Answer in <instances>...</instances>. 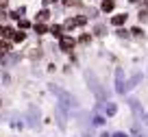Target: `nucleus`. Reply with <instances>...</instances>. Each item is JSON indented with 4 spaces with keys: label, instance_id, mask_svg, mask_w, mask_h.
I'll use <instances>...</instances> for the list:
<instances>
[{
    "label": "nucleus",
    "instance_id": "obj_1",
    "mask_svg": "<svg viewBox=\"0 0 148 137\" xmlns=\"http://www.w3.org/2000/svg\"><path fill=\"white\" fill-rule=\"evenodd\" d=\"M85 78H87V85H89V89L96 94V98L98 100H105V91H102V87H100V83H98V78H96V74L94 72H85Z\"/></svg>",
    "mask_w": 148,
    "mask_h": 137
},
{
    "label": "nucleus",
    "instance_id": "obj_2",
    "mask_svg": "<svg viewBox=\"0 0 148 137\" xmlns=\"http://www.w3.org/2000/svg\"><path fill=\"white\" fill-rule=\"evenodd\" d=\"M131 109H133V113H135V118L139 120V122H144V124H148V115H146V111L139 107V100H131Z\"/></svg>",
    "mask_w": 148,
    "mask_h": 137
},
{
    "label": "nucleus",
    "instance_id": "obj_3",
    "mask_svg": "<svg viewBox=\"0 0 148 137\" xmlns=\"http://www.w3.org/2000/svg\"><path fill=\"white\" fill-rule=\"evenodd\" d=\"M116 91L124 94V74H122V70H116Z\"/></svg>",
    "mask_w": 148,
    "mask_h": 137
},
{
    "label": "nucleus",
    "instance_id": "obj_4",
    "mask_svg": "<svg viewBox=\"0 0 148 137\" xmlns=\"http://www.w3.org/2000/svg\"><path fill=\"white\" fill-rule=\"evenodd\" d=\"M61 50H65V52H70V50H72V48H74V39H72V37H61Z\"/></svg>",
    "mask_w": 148,
    "mask_h": 137
},
{
    "label": "nucleus",
    "instance_id": "obj_5",
    "mask_svg": "<svg viewBox=\"0 0 148 137\" xmlns=\"http://www.w3.org/2000/svg\"><path fill=\"white\" fill-rule=\"evenodd\" d=\"M126 18H129V15H126V13H120V15H113V18H111V24H113V26H122V24L126 22Z\"/></svg>",
    "mask_w": 148,
    "mask_h": 137
},
{
    "label": "nucleus",
    "instance_id": "obj_6",
    "mask_svg": "<svg viewBox=\"0 0 148 137\" xmlns=\"http://www.w3.org/2000/svg\"><path fill=\"white\" fill-rule=\"evenodd\" d=\"M113 7H116V2H113V0H102L100 9L105 11V13H109V11H113Z\"/></svg>",
    "mask_w": 148,
    "mask_h": 137
},
{
    "label": "nucleus",
    "instance_id": "obj_7",
    "mask_svg": "<svg viewBox=\"0 0 148 137\" xmlns=\"http://www.w3.org/2000/svg\"><path fill=\"white\" fill-rule=\"evenodd\" d=\"M139 81H142V74H135V76H133V78L129 81V85H124V91H126V89H133V87L137 85Z\"/></svg>",
    "mask_w": 148,
    "mask_h": 137
},
{
    "label": "nucleus",
    "instance_id": "obj_8",
    "mask_svg": "<svg viewBox=\"0 0 148 137\" xmlns=\"http://www.w3.org/2000/svg\"><path fill=\"white\" fill-rule=\"evenodd\" d=\"M116 111H118V107L113 105V102H107L105 105V113L107 115H116Z\"/></svg>",
    "mask_w": 148,
    "mask_h": 137
},
{
    "label": "nucleus",
    "instance_id": "obj_9",
    "mask_svg": "<svg viewBox=\"0 0 148 137\" xmlns=\"http://www.w3.org/2000/svg\"><path fill=\"white\" fill-rule=\"evenodd\" d=\"M61 31H63V26H61V24H55V26L50 28V33H52L55 37H61Z\"/></svg>",
    "mask_w": 148,
    "mask_h": 137
},
{
    "label": "nucleus",
    "instance_id": "obj_10",
    "mask_svg": "<svg viewBox=\"0 0 148 137\" xmlns=\"http://www.w3.org/2000/svg\"><path fill=\"white\" fill-rule=\"evenodd\" d=\"M46 31H48V28H46V24H42V22H39V24H35V33H37V35H44Z\"/></svg>",
    "mask_w": 148,
    "mask_h": 137
},
{
    "label": "nucleus",
    "instance_id": "obj_11",
    "mask_svg": "<svg viewBox=\"0 0 148 137\" xmlns=\"http://www.w3.org/2000/svg\"><path fill=\"white\" fill-rule=\"evenodd\" d=\"M24 37H26V35H24L22 31H18V33L13 35V41H24Z\"/></svg>",
    "mask_w": 148,
    "mask_h": 137
},
{
    "label": "nucleus",
    "instance_id": "obj_12",
    "mask_svg": "<svg viewBox=\"0 0 148 137\" xmlns=\"http://www.w3.org/2000/svg\"><path fill=\"white\" fill-rule=\"evenodd\" d=\"M94 124H96V126H102V124H105V118H102V115H96V118H94Z\"/></svg>",
    "mask_w": 148,
    "mask_h": 137
},
{
    "label": "nucleus",
    "instance_id": "obj_13",
    "mask_svg": "<svg viewBox=\"0 0 148 137\" xmlns=\"http://www.w3.org/2000/svg\"><path fill=\"white\" fill-rule=\"evenodd\" d=\"M5 52H9V44H0V55H5Z\"/></svg>",
    "mask_w": 148,
    "mask_h": 137
},
{
    "label": "nucleus",
    "instance_id": "obj_14",
    "mask_svg": "<svg viewBox=\"0 0 148 137\" xmlns=\"http://www.w3.org/2000/svg\"><path fill=\"white\" fill-rule=\"evenodd\" d=\"M46 18H48V11H46V9H44V11H42V13H39V20H46Z\"/></svg>",
    "mask_w": 148,
    "mask_h": 137
},
{
    "label": "nucleus",
    "instance_id": "obj_15",
    "mask_svg": "<svg viewBox=\"0 0 148 137\" xmlns=\"http://www.w3.org/2000/svg\"><path fill=\"white\" fill-rule=\"evenodd\" d=\"M133 133H135V137H146V135H144V133H139V131H137V128H135V131H133Z\"/></svg>",
    "mask_w": 148,
    "mask_h": 137
},
{
    "label": "nucleus",
    "instance_id": "obj_16",
    "mask_svg": "<svg viewBox=\"0 0 148 137\" xmlns=\"http://www.w3.org/2000/svg\"><path fill=\"white\" fill-rule=\"evenodd\" d=\"M113 137H129V135H126V133H122V131H120V133H116V135H113Z\"/></svg>",
    "mask_w": 148,
    "mask_h": 137
},
{
    "label": "nucleus",
    "instance_id": "obj_17",
    "mask_svg": "<svg viewBox=\"0 0 148 137\" xmlns=\"http://www.w3.org/2000/svg\"><path fill=\"white\" fill-rule=\"evenodd\" d=\"M44 2H46V5H50V2H57V0H44Z\"/></svg>",
    "mask_w": 148,
    "mask_h": 137
},
{
    "label": "nucleus",
    "instance_id": "obj_18",
    "mask_svg": "<svg viewBox=\"0 0 148 137\" xmlns=\"http://www.w3.org/2000/svg\"><path fill=\"white\" fill-rule=\"evenodd\" d=\"M131 2H137V0H131Z\"/></svg>",
    "mask_w": 148,
    "mask_h": 137
}]
</instances>
